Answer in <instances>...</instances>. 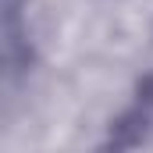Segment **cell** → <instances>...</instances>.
Masks as SVG:
<instances>
[{
  "instance_id": "6da1fadb",
  "label": "cell",
  "mask_w": 153,
  "mask_h": 153,
  "mask_svg": "<svg viewBox=\"0 0 153 153\" xmlns=\"http://www.w3.org/2000/svg\"><path fill=\"white\" fill-rule=\"evenodd\" d=\"M150 107H143V103H135V107H128L125 114L111 121V132H107V150H135V146H143V139H146V132H150Z\"/></svg>"
},
{
  "instance_id": "7a4b0ae2",
  "label": "cell",
  "mask_w": 153,
  "mask_h": 153,
  "mask_svg": "<svg viewBox=\"0 0 153 153\" xmlns=\"http://www.w3.org/2000/svg\"><path fill=\"white\" fill-rule=\"evenodd\" d=\"M135 103H143V107L153 111V71L139 78V85H135Z\"/></svg>"
}]
</instances>
